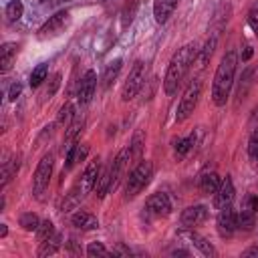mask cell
Masks as SVG:
<instances>
[{"mask_svg":"<svg viewBox=\"0 0 258 258\" xmlns=\"http://www.w3.org/2000/svg\"><path fill=\"white\" fill-rule=\"evenodd\" d=\"M198 52H200L198 44L196 42H187L181 48H177V52L171 56V60L167 64V71H165V79H163V89H165L167 97H173L177 93V89L181 87L191 62L198 56Z\"/></svg>","mask_w":258,"mask_h":258,"instance_id":"1","label":"cell"},{"mask_svg":"<svg viewBox=\"0 0 258 258\" xmlns=\"http://www.w3.org/2000/svg\"><path fill=\"white\" fill-rule=\"evenodd\" d=\"M236 67H238V54H236V50H228L222 56V60L216 69V75H214V83H212V101H214V105H218V107L226 105V101L230 97V91L234 87Z\"/></svg>","mask_w":258,"mask_h":258,"instance_id":"2","label":"cell"},{"mask_svg":"<svg viewBox=\"0 0 258 258\" xmlns=\"http://www.w3.org/2000/svg\"><path fill=\"white\" fill-rule=\"evenodd\" d=\"M153 177V163L147 159H141L129 173L127 181H125V198L133 200L137 194H141L145 189V185L151 181Z\"/></svg>","mask_w":258,"mask_h":258,"instance_id":"3","label":"cell"},{"mask_svg":"<svg viewBox=\"0 0 258 258\" xmlns=\"http://www.w3.org/2000/svg\"><path fill=\"white\" fill-rule=\"evenodd\" d=\"M200 95H202V81H200V79H194V81L185 87V91H183V95H181V99H179L177 113H175V121H177V123L185 121V119L196 111L198 101H200Z\"/></svg>","mask_w":258,"mask_h":258,"instance_id":"4","label":"cell"},{"mask_svg":"<svg viewBox=\"0 0 258 258\" xmlns=\"http://www.w3.org/2000/svg\"><path fill=\"white\" fill-rule=\"evenodd\" d=\"M145 85V62L143 60H135L129 75H127V81L123 83V89H121V99L123 101H131L133 97H137V93L143 89Z\"/></svg>","mask_w":258,"mask_h":258,"instance_id":"5","label":"cell"},{"mask_svg":"<svg viewBox=\"0 0 258 258\" xmlns=\"http://www.w3.org/2000/svg\"><path fill=\"white\" fill-rule=\"evenodd\" d=\"M52 165H54V155L52 153L42 155V159L38 161L34 177H32V191H34L36 198H40L44 194V189L48 187V181H50V175H52Z\"/></svg>","mask_w":258,"mask_h":258,"instance_id":"6","label":"cell"},{"mask_svg":"<svg viewBox=\"0 0 258 258\" xmlns=\"http://www.w3.org/2000/svg\"><path fill=\"white\" fill-rule=\"evenodd\" d=\"M145 214L153 216V218H167L171 214V200L167 194L163 191H157V194H151L145 202Z\"/></svg>","mask_w":258,"mask_h":258,"instance_id":"7","label":"cell"},{"mask_svg":"<svg viewBox=\"0 0 258 258\" xmlns=\"http://www.w3.org/2000/svg\"><path fill=\"white\" fill-rule=\"evenodd\" d=\"M256 77H258V67H254V64L252 67H246L242 71L240 81H238V87H236V99H234V107L236 109L246 101V97H248V93H250Z\"/></svg>","mask_w":258,"mask_h":258,"instance_id":"8","label":"cell"},{"mask_svg":"<svg viewBox=\"0 0 258 258\" xmlns=\"http://www.w3.org/2000/svg\"><path fill=\"white\" fill-rule=\"evenodd\" d=\"M99 175H101V161H99V157H95L87 167H85V171H83V175H81V179L77 181V189L83 194V198L95 187V183H97V179H99Z\"/></svg>","mask_w":258,"mask_h":258,"instance_id":"9","label":"cell"},{"mask_svg":"<svg viewBox=\"0 0 258 258\" xmlns=\"http://www.w3.org/2000/svg\"><path fill=\"white\" fill-rule=\"evenodd\" d=\"M216 228H218V234L222 238H230L236 230H238V214L228 206V208H222L218 218H216Z\"/></svg>","mask_w":258,"mask_h":258,"instance_id":"10","label":"cell"},{"mask_svg":"<svg viewBox=\"0 0 258 258\" xmlns=\"http://www.w3.org/2000/svg\"><path fill=\"white\" fill-rule=\"evenodd\" d=\"M69 20H71V14H69L67 10H60V12L52 14V16L38 28V38H46V36L58 34V32L69 24Z\"/></svg>","mask_w":258,"mask_h":258,"instance_id":"11","label":"cell"},{"mask_svg":"<svg viewBox=\"0 0 258 258\" xmlns=\"http://www.w3.org/2000/svg\"><path fill=\"white\" fill-rule=\"evenodd\" d=\"M208 216H210L208 208L202 206V204H198V206L185 208V210L181 212V218H179V220H181V226H183V228H196V226L204 224V222L208 220Z\"/></svg>","mask_w":258,"mask_h":258,"instance_id":"12","label":"cell"},{"mask_svg":"<svg viewBox=\"0 0 258 258\" xmlns=\"http://www.w3.org/2000/svg\"><path fill=\"white\" fill-rule=\"evenodd\" d=\"M234 194H236V189H234V181H232L230 175H226V177L222 179L220 187H218L216 194H214V208H216V210L228 208V206L232 204V200H234Z\"/></svg>","mask_w":258,"mask_h":258,"instance_id":"13","label":"cell"},{"mask_svg":"<svg viewBox=\"0 0 258 258\" xmlns=\"http://www.w3.org/2000/svg\"><path fill=\"white\" fill-rule=\"evenodd\" d=\"M95 89H97V75L95 71H87L79 83V93H77L79 105H89L95 95Z\"/></svg>","mask_w":258,"mask_h":258,"instance_id":"14","label":"cell"},{"mask_svg":"<svg viewBox=\"0 0 258 258\" xmlns=\"http://www.w3.org/2000/svg\"><path fill=\"white\" fill-rule=\"evenodd\" d=\"M179 236H181V238H185L187 242H191V244H194L202 254H206V256H212V258H214V256L218 254V252H216V248L212 246V242H208L204 236H200L198 232H194V228H185V230H181V232H179Z\"/></svg>","mask_w":258,"mask_h":258,"instance_id":"15","label":"cell"},{"mask_svg":"<svg viewBox=\"0 0 258 258\" xmlns=\"http://www.w3.org/2000/svg\"><path fill=\"white\" fill-rule=\"evenodd\" d=\"M177 0H153V18L157 24H165L173 14Z\"/></svg>","mask_w":258,"mask_h":258,"instance_id":"16","label":"cell"},{"mask_svg":"<svg viewBox=\"0 0 258 258\" xmlns=\"http://www.w3.org/2000/svg\"><path fill=\"white\" fill-rule=\"evenodd\" d=\"M16 52H18V44L16 42H4L0 46V71L2 73H8L14 58H16Z\"/></svg>","mask_w":258,"mask_h":258,"instance_id":"17","label":"cell"},{"mask_svg":"<svg viewBox=\"0 0 258 258\" xmlns=\"http://www.w3.org/2000/svg\"><path fill=\"white\" fill-rule=\"evenodd\" d=\"M71 222H73V226H77L81 230H97L99 228V220L85 210H79L77 214H73Z\"/></svg>","mask_w":258,"mask_h":258,"instance_id":"18","label":"cell"},{"mask_svg":"<svg viewBox=\"0 0 258 258\" xmlns=\"http://www.w3.org/2000/svg\"><path fill=\"white\" fill-rule=\"evenodd\" d=\"M220 183H222V179H220V175L216 171H206V173L200 175V191L206 194V196L216 194V189L220 187Z\"/></svg>","mask_w":258,"mask_h":258,"instance_id":"19","label":"cell"},{"mask_svg":"<svg viewBox=\"0 0 258 258\" xmlns=\"http://www.w3.org/2000/svg\"><path fill=\"white\" fill-rule=\"evenodd\" d=\"M60 240H62V236H60V234H52L48 240L40 242L36 256H38V258H44V256H52V254H56V252L60 250V246H62V242H60Z\"/></svg>","mask_w":258,"mask_h":258,"instance_id":"20","label":"cell"},{"mask_svg":"<svg viewBox=\"0 0 258 258\" xmlns=\"http://www.w3.org/2000/svg\"><path fill=\"white\" fill-rule=\"evenodd\" d=\"M81 129H83V117L77 115V117L71 121V125L67 127V131H64V139H62L64 149H69V147H73V145L77 143V137H79Z\"/></svg>","mask_w":258,"mask_h":258,"instance_id":"21","label":"cell"},{"mask_svg":"<svg viewBox=\"0 0 258 258\" xmlns=\"http://www.w3.org/2000/svg\"><path fill=\"white\" fill-rule=\"evenodd\" d=\"M143 145H145V135L143 131H135L131 143H129V159L137 165L141 161V155H143Z\"/></svg>","mask_w":258,"mask_h":258,"instance_id":"22","label":"cell"},{"mask_svg":"<svg viewBox=\"0 0 258 258\" xmlns=\"http://www.w3.org/2000/svg\"><path fill=\"white\" fill-rule=\"evenodd\" d=\"M254 226H256V212L242 208L238 214V228L244 232H250V230H254Z\"/></svg>","mask_w":258,"mask_h":258,"instance_id":"23","label":"cell"},{"mask_svg":"<svg viewBox=\"0 0 258 258\" xmlns=\"http://www.w3.org/2000/svg\"><path fill=\"white\" fill-rule=\"evenodd\" d=\"M121 64H123V60L121 58H115L113 62H109L107 64V69H105V73H103V87L107 89V87H111V83L117 79V75H119V71H121Z\"/></svg>","mask_w":258,"mask_h":258,"instance_id":"24","label":"cell"},{"mask_svg":"<svg viewBox=\"0 0 258 258\" xmlns=\"http://www.w3.org/2000/svg\"><path fill=\"white\" fill-rule=\"evenodd\" d=\"M16 169H18V155H12V157H8V159L2 163V181H0L2 187L10 181V177L16 173Z\"/></svg>","mask_w":258,"mask_h":258,"instance_id":"25","label":"cell"},{"mask_svg":"<svg viewBox=\"0 0 258 258\" xmlns=\"http://www.w3.org/2000/svg\"><path fill=\"white\" fill-rule=\"evenodd\" d=\"M216 42H218V36L214 34L212 38H208V42H206V44H204V48L200 50V58H198V67H200V69H204V67L208 64V60L212 58L214 48H216Z\"/></svg>","mask_w":258,"mask_h":258,"instance_id":"26","label":"cell"},{"mask_svg":"<svg viewBox=\"0 0 258 258\" xmlns=\"http://www.w3.org/2000/svg\"><path fill=\"white\" fill-rule=\"evenodd\" d=\"M46 75H48V64H46V62L36 64V67L32 69V73H30V87H32V89L40 87L42 81H46Z\"/></svg>","mask_w":258,"mask_h":258,"instance_id":"27","label":"cell"},{"mask_svg":"<svg viewBox=\"0 0 258 258\" xmlns=\"http://www.w3.org/2000/svg\"><path fill=\"white\" fill-rule=\"evenodd\" d=\"M194 145H196V135L194 133L187 135V137H183V139H177L175 141V157H179V159L185 157Z\"/></svg>","mask_w":258,"mask_h":258,"instance_id":"28","label":"cell"},{"mask_svg":"<svg viewBox=\"0 0 258 258\" xmlns=\"http://www.w3.org/2000/svg\"><path fill=\"white\" fill-rule=\"evenodd\" d=\"M18 222H20V226H22L26 232H36V230H38V226H40L38 216H36V214H32V212H24V214H20Z\"/></svg>","mask_w":258,"mask_h":258,"instance_id":"29","label":"cell"},{"mask_svg":"<svg viewBox=\"0 0 258 258\" xmlns=\"http://www.w3.org/2000/svg\"><path fill=\"white\" fill-rule=\"evenodd\" d=\"M77 115H75V107L71 105V103H64L60 109H58V115H56V121L60 123V125H64V127H69L71 125V121L75 119Z\"/></svg>","mask_w":258,"mask_h":258,"instance_id":"30","label":"cell"},{"mask_svg":"<svg viewBox=\"0 0 258 258\" xmlns=\"http://www.w3.org/2000/svg\"><path fill=\"white\" fill-rule=\"evenodd\" d=\"M24 14V6H22V2L20 0H12V2H8L6 4V18L10 20V22H14V20H20V16Z\"/></svg>","mask_w":258,"mask_h":258,"instance_id":"31","label":"cell"},{"mask_svg":"<svg viewBox=\"0 0 258 258\" xmlns=\"http://www.w3.org/2000/svg\"><path fill=\"white\" fill-rule=\"evenodd\" d=\"M52 234H54V226H52V222H50V220L40 222V226H38V230H36V240H38V244L44 242V240H48Z\"/></svg>","mask_w":258,"mask_h":258,"instance_id":"32","label":"cell"},{"mask_svg":"<svg viewBox=\"0 0 258 258\" xmlns=\"http://www.w3.org/2000/svg\"><path fill=\"white\" fill-rule=\"evenodd\" d=\"M87 254H89L91 258H95V256H101V258H109V256H113V254L103 246V242H91V244L87 246Z\"/></svg>","mask_w":258,"mask_h":258,"instance_id":"33","label":"cell"},{"mask_svg":"<svg viewBox=\"0 0 258 258\" xmlns=\"http://www.w3.org/2000/svg\"><path fill=\"white\" fill-rule=\"evenodd\" d=\"M60 81H62V75H60V73H54V75L50 77V85H48L46 91H44V99H52V97H54V93H56L58 87H60Z\"/></svg>","mask_w":258,"mask_h":258,"instance_id":"34","label":"cell"},{"mask_svg":"<svg viewBox=\"0 0 258 258\" xmlns=\"http://www.w3.org/2000/svg\"><path fill=\"white\" fill-rule=\"evenodd\" d=\"M248 153H250L252 159H254L256 153H258V127H254V131L250 133V139H248Z\"/></svg>","mask_w":258,"mask_h":258,"instance_id":"35","label":"cell"},{"mask_svg":"<svg viewBox=\"0 0 258 258\" xmlns=\"http://www.w3.org/2000/svg\"><path fill=\"white\" fill-rule=\"evenodd\" d=\"M20 91H22V85H20V83H14V85L8 89V99H10V101H16V99L20 97Z\"/></svg>","mask_w":258,"mask_h":258,"instance_id":"36","label":"cell"},{"mask_svg":"<svg viewBox=\"0 0 258 258\" xmlns=\"http://www.w3.org/2000/svg\"><path fill=\"white\" fill-rule=\"evenodd\" d=\"M111 254H113V256H125V258H127V256H131V250H129L127 246H123V244H117V246L111 250Z\"/></svg>","mask_w":258,"mask_h":258,"instance_id":"37","label":"cell"},{"mask_svg":"<svg viewBox=\"0 0 258 258\" xmlns=\"http://www.w3.org/2000/svg\"><path fill=\"white\" fill-rule=\"evenodd\" d=\"M248 24H250V28L256 32V36H258V12H256V10L250 12V16H248Z\"/></svg>","mask_w":258,"mask_h":258,"instance_id":"38","label":"cell"},{"mask_svg":"<svg viewBox=\"0 0 258 258\" xmlns=\"http://www.w3.org/2000/svg\"><path fill=\"white\" fill-rule=\"evenodd\" d=\"M242 256H244V258H258V244H252L250 248H246V250L242 252Z\"/></svg>","mask_w":258,"mask_h":258,"instance_id":"39","label":"cell"},{"mask_svg":"<svg viewBox=\"0 0 258 258\" xmlns=\"http://www.w3.org/2000/svg\"><path fill=\"white\" fill-rule=\"evenodd\" d=\"M252 52H254V50H252V46H246V48H244V52H242V60H248V58L252 56Z\"/></svg>","mask_w":258,"mask_h":258,"instance_id":"40","label":"cell"},{"mask_svg":"<svg viewBox=\"0 0 258 258\" xmlns=\"http://www.w3.org/2000/svg\"><path fill=\"white\" fill-rule=\"evenodd\" d=\"M258 123V107L252 111V115H250V125H256Z\"/></svg>","mask_w":258,"mask_h":258,"instance_id":"41","label":"cell"},{"mask_svg":"<svg viewBox=\"0 0 258 258\" xmlns=\"http://www.w3.org/2000/svg\"><path fill=\"white\" fill-rule=\"evenodd\" d=\"M171 254H173V256H189V252H187V250H173Z\"/></svg>","mask_w":258,"mask_h":258,"instance_id":"42","label":"cell"},{"mask_svg":"<svg viewBox=\"0 0 258 258\" xmlns=\"http://www.w3.org/2000/svg\"><path fill=\"white\" fill-rule=\"evenodd\" d=\"M8 234V228H6V224H0V238H4Z\"/></svg>","mask_w":258,"mask_h":258,"instance_id":"43","label":"cell"},{"mask_svg":"<svg viewBox=\"0 0 258 258\" xmlns=\"http://www.w3.org/2000/svg\"><path fill=\"white\" fill-rule=\"evenodd\" d=\"M254 159H256V161H258V153H256V157H254Z\"/></svg>","mask_w":258,"mask_h":258,"instance_id":"44","label":"cell"},{"mask_svg":"<svg viewBox=\"0 0 258 258\" xmlns=\"http://www.w3.org/2000/svg\"><path fill=\"white\" fill-rule=\"evenodd\" d=\"M40 2H44V0H40Z\"/></svg>","mask_w":258,"mask_h":258,"instance_id":"45","label":"cell"}]
</instances>
